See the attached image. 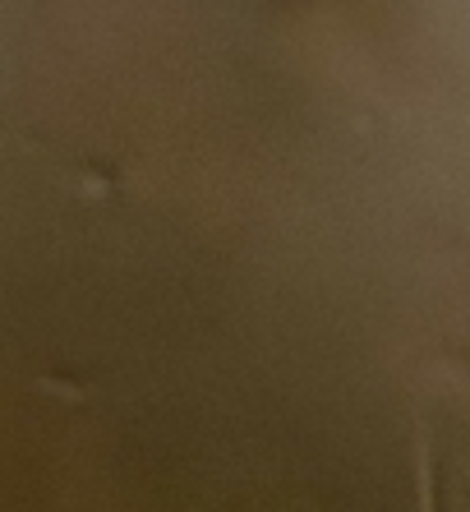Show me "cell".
Wrapping results in <instances>:
<instances>
[{
    "mask_svg": "<svg viewBox=\"0 0 470 512\" xmlns=\"http://www.w3.org/2000/svg\"><path fill=\"white\" fill-rule=\"evenodd\" d=\"M424 512H470V356H438L420 383Z\"/></svg>",
    "mask_w": 470,
    "mask_h": 512,
    "instance_id": "6da1fadb",
    "label": "cell"
}]
</instances>
